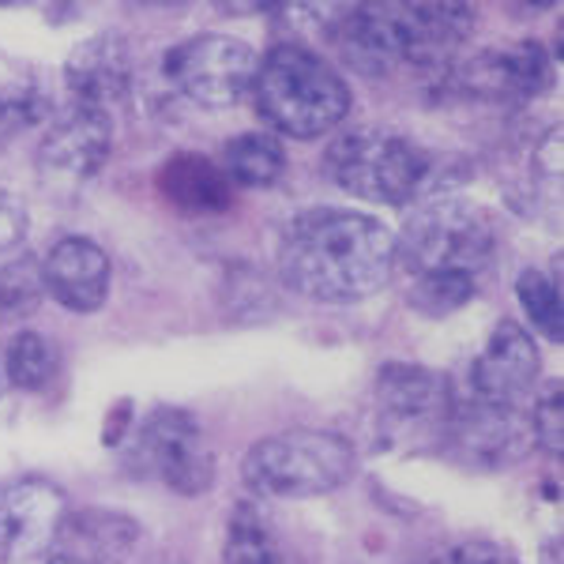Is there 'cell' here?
I'll return each mask as SVG.
<instances>
[{"mask_svg":"<svg viewBox=\"0 0 564 564\" xmlns=\"http://www.w3.org/2000/svg\"><path fill=\"white\" fill-rule=\"evenodd\" d=\"M516 294H520V305L527 313V321L542 332V339L561 343L564 335V308H561V286L553 282L545 271L527 268L516 279Z\"/></svg>","mask_w":564,"mask_h":564,"instance_id":"cell-25","label":"cell"},{"mask_svg":"<svg viewBox=\"0 0 564 564\" xmlns=\"http://www.w3.org/2000/svg\"><path fill=\"white\" fill-rule=\"evenodd\" d=\"M332 45L339 61L358 76H388L403 65V45L391 4H354L335 8L332 15Z\"/></svg>","mask_w":564,"mask_h":564,"instance_id":"cell-12","label":"cell"},{"mask_svg":"<svg viewBox=\"0 0 564 564\" xmlns=\"http://www.w3.org/2000/svg\"><path fill=\"white\" fill-rule=\"evenodd\" d=\"M109 148H113V117H109V109L68 102L65 113L45 132L39 148V166L45 177L79 185V181L98 177V170L109 159Z\"/></svg>","mask_w":564,"mask_h":564,"instance_id":"cell-10","label":"cell"},{"mask_svg":"<svg viewBox=\"0 0 564 564\" xmlns=\"http://www.w3.org/2000/svg\"><path fill=\"white\" fill-rule=\"evenodd\" d=\"M494 260V223L467 199H433L422 204L395 234V263L411 275L459 271L478 279Z\"/></svg>","mask_w":564,"mask_h":564,"instance_id":"cell-5","label":"cell"},{"mask_svg":"<svg viewBox=\"0 0 564 564\" xmlns=\"http://www.w3.org/2000/svg\"><path fill=\"white\" fill-rule=\"evenodd\" d=\"M430 564H441V561H430Z\"/></svg>","mask_w":564,"mask_h":564,"instance_id":"cell-32","label":"cell"},{"mask_svg":"<svg viewBox=\"0 0 564 564\" xmlns=\"http://www.w3.org/2000/svg\"><path fill=\"white\" fill-rule=\"evenodd\" d=\"M399 26L403 61L422 68H441L470 39L475 8L467 4H391Z\"/></svg>","mask_w":564,"mask_h":564,"instance_id":"cell-15","label":"cell"},{"mask_svg":"<svg viewBox=\"0 0 564 564\" xmlns=\"http://www.w3.org/2000/svg\"><path fill=\"white\" fill-rule=\"evenodd\" d=\"M395 271V234L380 218L343 207L297 215L282 234L279 275L324 305H354L384 290Z\"/></svg>","mask_w":564,"mask_h":564,"instance_id":"cell-1","label":"cell"},{"mask_svg":"<svg viewBox=\"0 0 564 564\" xmlns=\"http://www.w3.org/2000/svg\"><path fill=\"white\" fill-rule=\"evenodd\" d=\"M42 95L26 84H12V87H0V148L8 140H15L20 132L31 129L34 121L42 117Z\"/></svg>","mask_w":564,"mask_h":564,"instance_id":"cell-26","label":"cell"},{"mask_svg":"<svg viewBox=\"0 0 564 564\" xmlns=\"http://www.w3.org/2000/svg\"><path fill=\"white\" fill-rule=\"evenodd\" d=\"M159 188L174 207L196 212V215L226 212L234 196V185L226 181V174L212 159H204V154H174V159L162 166Z\"/></svg>","mask_w":564,"mask_h":564,"instance_id":"cell-19","label":"cell"},{"mask_svg":"<svg viewBox=\"0 0 564 564\" xmlns=\"http://www.w3.org/2000/svg\"><path fill=\"white\" fill-rule=\"evenodd\" d=\"M358 470V452L347 436L324 430H286L263 436L241 463L245 486L257 497L302 500L343 489Z\"/></svg>","mask_w":564,"mask_h":564,"instance_id":"cell-3","label":"cell"},{"mask_svg":"<svg viewBox=\"0 0 564 564\" xmlns=\"http://www.w3.org/2000/svg\"><path fill=\"white\" fill-rule=\"evenodd\" d=\"M377 403L395 422H444L456 395L441 372L391 361L377 372Z\"/></svg>","mask_w":564,"mask_h":564,"instance_id":"cell-18","label":"cell"},{"mask_svg":"<svg viewBox=\"0 0 564 564\" xmlns=\"http://www.w3.org/2000/svg\"><path fill=\"white\" fill-rule=\"evenodd\" d=\"M132 467L181 497H199L215 486V456L196 417L177 406H159L132 441Z\"/></svg>","mask_w":564,"mask_h":564,"instance_id":"cell-7","label":"cell"},{"mask_svg":"<svg viewBox=\"0 0 564 564\" xmlns=\"http://www.w3.org/2000/svg\"><path fill=\"white\" fill-rule=\"evenodd\" d=\"M459 87L494 102H523L550 87V57L542 42H516L508 50H486L459 72Z\"/></svg>","mask_w":564,"mask_h":564,"instance_id":"cell-13","label":"cell"},{"mask_svg":"<svg viewBox=\"0 0 564 564\" xmlns=\"http://www.w3.org/2000/svg\"><path fill=\"white\" fill-rule=\"evenodd\" d=\"M441 425L452 456L481 470L520 463L527 456V444H534L531 422L520 417L516 406L481 403L475 395L467 403H452V411Z\"/></svg>","mask_w":564,"mask_h":564,"instance_id":"cell-8","label":"cell"},{"mask_svg":"<svg viewBox=\"0 0 564 564\" xmlns=\"http://www.w3.org/2000/svg\"><path fill=\"white\" fill-rule=\"evenodd\" d=\"M45 294L68 313H98L109 294V257L87 238H61L42 260Z\"/></svg>","mask_w":564,"mask_h":564,"instance_id":"cell-14","label":"cell"},{"mask_svg":"<svg viewBox=\"0 0 564 564\" xmlns=\"http://www.w3.org/2000/svg\"><path fill=\"white\" fill-rule=\"evenodd\" d=\"M45 279L42 260L15 257L0 263V324H23L42 308Z\"/></svg>","mask_w":564,"mask_h":564,"instance_id":"cell-23","label":"cell"},{"mask_svg":"<svg viewBox=\"0 0 564 564\" xmlns=\"http://www.w3.org/2000/svg\"><path fill=\"white\" fill-rule=\"evenodd\" d=\"M260 117L282 135L316 140L332 132L350 109V87L321 53L302 45H275L252 79Z\"/></svg>","mask_w":564,"mask_h":564,"instance_id":"cell-2","label":"cell"},{"mask_svg":"<svg viewBox=\"0 0 564 564\" xmlns=\"http://www.w3.org/2000/svg\"><path fill=\"white\" fill-rule=\"evenodd\" d=\"M282 170H286V151H282V143L268 132L234 135L223 151V174L230 185L268 188L282 177Z\"/></svg>","mask_w":564,"mask_h":564,"instance_id":"cell-20","label":"cell"},{"mask_svg":"<svg viewBox=\"0 0 564 564\" xmlns=\"http://www.w3.org/2000/svg\"><path fill=\"white\" fill-rule=\"evenodd\" d=\"M542 354L523 324L500 321L489 335L486 350L470 366V391L481 403L516 406V399L539 380Z\"/></svg>","mask_w":564,"mask_h":564,"instance_id":"cell-11","label":"cell"},{"mask_svg":"<svg viewBox=\"0 0 564 564\" xmlns=\"http://www.w3.org/2000/svg\"><path fill=\"white\" fill-rule=\"evenodd\" d=\"M327 177L366 204H411L430 188L433 159L388 129H354L327 148Z\"/></svg>","mask_w":564,"mask_h":564,"instance_id":"cell-4","label":"cell"},{"mask_svg":"<svg viewBox=\"0 0 564 564\" xmlns=\"http://www.w3.org/2000/svg\"><path fill=\"white\" fill-rule=\"evenodd\" d=\"M140 542V523L109 508H84L68 512L65 527L53 545V557L68 564H124Z\"/></svg>","mask_w":564,"mask_h":564,"instance_id":"cell-17","label":"cell"},{"mask_svg":"<svg viewBox=\"0 0 564 564\" xmlns=\"http://www.w3.org/2000/svg\"><path fill=\"white\" fill-rule=\"evenodd\" d=\"M68 90L72 102L109 109L117 106L132 90V53L129 42L117 34H98L84 45H76V53L68 57Z\"/></svg>","mask_w":564,"mask_h":564,"instance_id":"cell-16","label":"cell"},{"mask_svg":"<svg viewBox=\"0 0 564 564\" xmlns=\"http://www.w3.org/2000/svg\"><path fill=\"white\" fill-rule=\"evenodd\" d=\"M61 354L53 347V339H45L42 332H20L12 335L4 350V380L20 391H42L57 377Z\"/></svg>","mask_w":564,"mask_h":564,"instance_id":"cell-22","label":"cell"},{"mask_svg":"<svg viewBox=\"0 0 564 564\" xmlns=\"http://www.w3.org/2000/svg\"><path fill=\"white\" fill-rule=\"evenodd\" d=\"M26 226H31V218H26L23 199L12 193H0V260L20 249L26 238Z\"/></svg>","mask_w":564,"mask_h":564,"instance_id":"cell-28","label":"cell"},{"mask_svg":"<svg viewBox=\"0 0 564 564\" xmlns=\"http://www.w3.org/2000/svg\"><path fill=\"white\" fill-rule=\"evenodd\" d=\"M68 520V497L50 478H20L0 489V557L34 561L53 553Z\"/></svg>","mask_w":564,"mask_h":564,"instance_id":"cell-9","label":"cell"},{"mask_svg":"<svg viewBox=\"0 0 564 564\" xmlns=\"http://www.w3.org/2000/svg\"><path fill=\"white\" fill-rule=\"evenodd\" d=\"M527 422H531L534 441L545 444L553 456H561V448H564V391H561L557 380H553V384L539 395L534 414L527 417Z\"/></svg>","mask_w":564,"mask_h":564,"instance_id":"cell-27","label":"cell"},{"mask_svg":"<svg viewBox=\"0 0 564 564\" xmlns=\"http://www.w3.org/2000/svg\"><path fill=\"white\" fill-rule=\"evenodd\" d=\"M223 564H290L279 534L257 505H238L226 523Z\"/></svg>","mask_w":564,"mask_h":564,"instance_id":"cell-21","label":"cell"},{"mask_svg":"<svg viewBox=\"0 0 564 564\" xmlns=\"http://www.w3.org/2000/svg\"><path fill=\"white\" fill-rule=\"evenodd\" d=\"M444 564H520V557L508 553L505 545H497V542H467Z\"/></svg>","mask_w":564,"mask_h":564,"instance_id":"cell-29","label":"cell"},{"mask_svg":"<svg viewBox=\"0 0 564 564\" xmlns=\"http://www.w3.org/2000/svg\"><path fill=\"white\" fill-rule=\"evenodd\" d=\"M0 388H4V372H0Z\"/></svg>","mask_w":564,"mask_h":564,"instance_id":"cell-31","label":"cell"},{"mask_svg":"<svg viewBox=\"0 0 564 564\" xmlns=\"http://www.w3.org/2000/svg\"><path fill=\"white\" fill-rule=\"evenodd\" d=\"M478 279L459 275V271H430V275H414L411 290H406V305L414 313L430 316V321H444V316L459 313L463 305L475 297Z\"/></svg>","mask_w":564,"mask_h":564,"instance_id":"cell-24","label":"cell"},{"mask_svg":"<svg viewBox=\"0 0 564 564\" xmlns=\"http://www.w3.org/2000/svg\"><path fill=\"white\" fill-rule=\"evenodd\" d=\"M260 57L249 42L234 34H196L174 45L162 61V72L174 90L204 109H230L252 90Z\"/></svg>","mask_w":564,"mask_h":564,"instance_id":"cell-6","label":"cell"},{"mask_svg":"<svg viewBox=\"0 0 564 564\" xmlns=\"http://www.w3.org/2000/svg\"><path fill=\"white\" fill-rule=\"evenodd\" d=\"M50 564H68V561H61V557H53V553H50Z\"/></svg>","mask_w":564,"mask_h":564,"instance_id":"cell-30","label":"cell"}]
</instances>
